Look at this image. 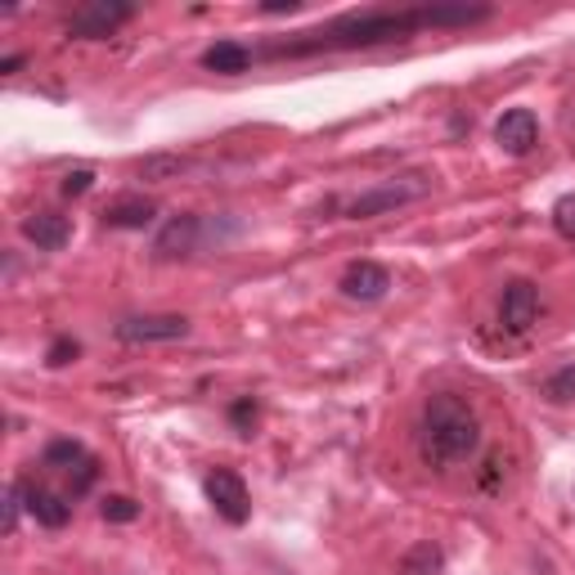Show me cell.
<instances>
[{"label":"cell","instance_id":"1","mask_svg":"<svg viewBox=\"0 0 575 575\" xmlns=\"http://www.w3.org/2000/svg\"><path fill=\"white\" fill-rule=\"evenodd\" d=\"M422 28H431V6L365 10V14H342V19L311 28V32H293V41H274L265 54L270 59H302V54H320V50H369V45L405 41Z\"/></svg>","mask_w":575,"mask_h":575},{"label":"cell","instance_id":"2","mask_svg":"<svg viewBox=\"0 0 575 575\" xmlns=\"http://www.w3.org/2000/svg\"><path fill=\"white\" fill-rule=\"evenodd\" d=\"M418 450L431 468H450L463 463L481 450V418L463 396H431L422 405V422H418Z\"/></svg>","mask_w":575,"mask_h":575},{"label":"cell","instance_id":"3","mask_svg":"<svg viewBox=\"0 0 575 575\" xmlns=\"http://www.w3.org/2000/svg\"><path fill=\"white\" fill-rule=\"evenodd\" d=\"M431 185H437L431 176L409 171V176H396V180H383V185H374V189H365V194H355L342 211H346V221H374V216H387V211H396V207H409V202L427 198Z\"/></svg>","mask_w":575,"mask_h":575},{"label":"cell","instance_id":"4","mask_svg":"<svg viewBox=\"0 0 575 575\" xmlns=\"http://www.w3.org/2000/svg\"><path fill=\"white\" fill-rule=\"evenodd\" d=\"M202 490L211 499L216 518H226L230 526H243L252 518V494H248V485H243V477L234 468H211L207 481H202Z\"/></svg>","mask_w":575,"mask_h":575},{"label":"cell","instance_id":"5","mask_svg":"<svg viewBox=\"0 0 575 575\" xmlns=\"http://www.w3.org/2000/svg\"><path fill=\"white\" fill-rule=\"evenodd\" d=\"M135 19V6L126 0H86V6L72 10L67 19V36H82V41H100V36H113L122 23Z\"/></svg>","mask_w":575,"mask_h":575},{"label":"cell","instance_id":"6","mask_svg":"<svg viewBox=\"0 0 575 575\" xmlns=\"http://www.w3.org/2000/svg\"><path fill=\"white\" fill-rule=\"evenodd\" d=\"M189 320L185 315H126L117 320L113 337L126 342V346H149V342H180L189 337Z\"/></svg>","mask_w":575,"mask_h":575},{"label":"cell","instance_id":"7","mask_svg":"<svg viewBox=\"0 0 575 575\" xmlns=\"http://www.w3.org/2000/svg\"><path fill=\"white\" fill-rule=\"evenodd\" d=\"M207 234H211V230H207L202 216L180 211V216H171V221L158 230V239H154V257H163V261L189 257V252H198V248H202V239H207Z\"/></svg>","mask_w":575,"mask_h":575},{"label":"cell","instance_id":"8","mask_svg":"<svg viewBox=\"0 0 575 575\" xmlns=\"http://www.w3.org/2000/svg\"><path fill=\"white\" fill-rule=\"evenodd\" d=\"M494 144H499L503 154L526 158L535 144H540V117L531 108H509V113L494 122Z\"/></svg>","mask_w":575,"mask_h":575},{"label":"cell","instance_id":"9","mask_svg":"<svg viewBox=\"0 0 575 575\" xmlns=\"http://www.w3.org/2000/svg\"><path fill=\"white\" fill-rule=\"evenodd\" d=\"M540 320V288L531 279H513L503 288V302H499V324L509 333H526Z\"/></svg>","mask_w":575,"mask_h":575},{"label":"cell","instance_id":"10","mask_svg":"<svg viewBox=\"0 0 575 575\" xmlns=\"http://www.w3.org/2000/svg\"><path fill=\"white\" fill-rule=\"evenodd\" d=\"M337 288H342V297H351V302H383L387 288H391V274L378 261H351Z\"/></svg>","mask_w":575,"mask_h":575},{"label":"cell","instance_id":"11","mask_svg":"<svg viewBox=\"0 0 575 575\" xmlns=\"http://www.w3.org/2000/svg\"><path fill=\"white\" fill-rule=\"evenodd\" d=\"M19 490H23V509H28L41 526H50V531L67 526L72 503H67L63 494H54V490H45V485H28V481H19Z\"/></svg>","mask_w":575,"mask_h":575},{"label":"cell","instance_id":"12","mask_svg":"<svg viewBox=\"0 0 575 575\" xmlns=\"http://www.w3.org/2000/svg\"><path fill=\"white\" fill-rule=\"evenodd\" d=\"M23 234L41 252H59V248H67L72 226H67V216H59V211H36V216H28V221H23Z\"/></svg>","mask_w":575,"mask_h":575},{"label":"cell","instance_id":"13","mask_svg":"<svg viewBox=\"0 0 575 575\" xmlns=\"http://www.w3.org/2000/svg\"><path fill=\"white\" fill-rule=\"evenodd\" d=\"M154 216H158V207L149 198H117L104 207V226L108 230H144V226H154Z\"/></svg>","mask_w":575,"mask_h":575},{"label":"cell","instance_id":"14","mask_svg":"<svg viewBox=\"0 0 575 575\" xmlns=\"http://www.w3.org/2000/svg\"><path fill=\"white\" fill-rule=\"evenodd\" d=\"M202 67H207V72H226V77H239V72L252 67V50L239 45V41H216V45L202 54Z\"/></svg>","mask_w":575,"mask_h":575},{"label":"cell","instance_id":"15","mask_svg":"<svg viewBox=\"0 0 575 575\" xmlns=\"http://www.w3.org/2000/svg\"><path fill=\"white\" fill-rule=\"evenodd\" d=\"M396 575H446V553H441V544H431V540L414 544V548L400 557V571H396Z\"/></svg>","mask_w":575,"mask_h":575},{"label":"cell","instance_id":"16","mask_svg":"<svg viewBox=\"0 0 575 575\" xmlns=\"http://www.w3.org/2000/svg\"><path fill=\"white\" fill-rule=\"evenodd\" d=\"M135 171H139V180L163 185V180H180L189 171V158H180V154H149V158H139Z\"/></svg>","mask_w":575,"mask_h":575},{"label":"cell","instance_id":"17","mask_svg":"<svg viewBox=\"0 0 575 575\" xmlns=\"http://www.w3.org/2000/svg\"><path fill=\"white\" fill-rule=\"evenodd\" d=\"M544 396H548L553 405H571V400H575V365L553 369V374L544 378Z\"/></svg>","mask_w":575,"mask_h":575},{"label":"cell","instance_id":"18","mask_svg":"<svg viewBox=\"0 0 575 575\" xmlns=\"http://www.w3.org/2000/svg\"><path fill=\"white\" fill-rule=\"evenodd\" d=\"M82 459H86V446H82V441H50V446H45V463H50V468L72 472Z\"/></svg>","mask_w":575,"mask_h":575},{"label":"cell","instance_id":"19","mask_svg":"<svg viewBox=\"0 0 575 575\" xmlns=\"http://www.w3.org/2000/svg\"><path fill=\"white\" fill-rule=\"evenodd\" d=\"M100 513H104V522L126 526V522H135V518H139V503H135V499H126V494H104V499H100Z\"/></svg>","mask_w":575,"mask_h":575},{"label":"cell","instance_id":"20","mask_svg":"<svg viewBox=\"0 0 575 575\" xmlns=\"http://www.w3.org/2000/svg\"><path fill=\"white\" fill-rule=\"evenodd\" d=\"M553 226H557V234H562L566 243H575V194L557 198V207H553Z\"/></svg>","mask_w":575,"mask_h":575},{"label":"cell","instance_id":"21","mask_svg":"<svg viewBox=\"0 0 575 575\" xmlns=\"http://www.w3.org/2000/svg\"><path fill=\"white\" fill-rule=\"evenodd\" d=\"M77 355H82V346L72 342V337H54V342H50V351H45V359H50L54 369H59V365H67V359H77Z\"/></svg>","mask_w":575,"mask_h":575},{"label":"cell","instance_id":"22","mask_svg":"<svg viewBox=\"0 0 575 575\" xmlns=\"http://www.w3.org/2000/svg\"><path fill=\"white\" fill-rule=\"evenodd\" d=\"M95 472H100V463H95V459L86 454V459H82L77 468L67 472V477H72V494H82V490H91V485H95Z\"/></svg>","mask_w":575,"mask_h":575},{"label":"cell","instance_id":"23","mask_svg":"<svg viewBox=\"0 0 575 575\" xmlns=\"http://www.w3.org/2000/svg\"><path fill=\"white\" fill-rule=\"evenodd\" d=\"M19 509H23V490H19V481L6 490V535H14L19 531Z\"/></svg>","mask_w":575,"mask_h":575},{"label":"cell","instance_id":"24","mask_svg":"<svg viewBox=\"0 0 575 575\" xmlns=\"http://www.w3.org/2000/svg\"><path fill=\"white\" fill-rule=\"evenodd\" d=\"M91 185H95V171H86V167H82V171H67V176H63V194H67V198H82Z\"/></svg>","mask_w":575,"mask_h":575},{"label":"cell","instance_id":"25","mask_svg":"<svg viewBox=\"0 0 575 575\" xmlns=\"http://www.w3.org/2000/svg\"><path fill=\"white\" fill-rule=\"evenodd\" d=\"M230 414H234V422H239V427H252V422H257V405H252V400H239Z\"/></svg>","mask_w":575,"mask_h":575},{"label":"cell","instance_id":"26","mask_svg":"<svg viewBox=\"0 0 575 575\" xmlns=\"http://www.w3.org/2000/svg\"><path fill=\"white\" fill-rule=\"evenodd\" d=\"M19 67H23V54H10L6 63H0V72H19Z\"/></svg>","mask_w":575,"mask_h":575}]
</instances>
